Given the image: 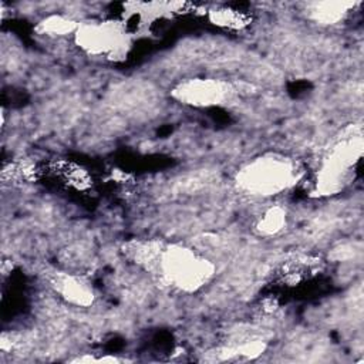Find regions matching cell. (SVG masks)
I'll use <instances>...</instances> for the list:
<instances>
[{
	"instance_id": "6da1fadb",
	"label": "cell",
	"mask_w": 364,
	"mask_h": 364,
	"mask_svg": "<svg viewBox=\"0 0 364 364\" xmlns=\"http://www.w3.org/2000/svg\"><path fill=\"white\" fill-rule=\"evenodd\" d=\"M125 255L164 284L182 293H196L213 279L216 272L212 260L179 243L155 239L132 240L127 245Z\"/></svg>"
},
{
	"instance_id": "7a4b0ae2",
	"label": "cell",
	"mask_w": 364,
	"mask_h": 364,
	"mask_svg": "<svg viewBox=\"0 0 364 364\" xmlns=\"http://www.w3.org/2000/svg\"><path fill=\"white\" fill-rule=\"evenodd\" d=\"M301 176V166L294 158L279 152H266L239 168L235 185L247 196L273 198L296 186Z\"/></svg>"
},
{
	"instance_id": "3957f363",
	"label": "cell",
	"mask_w": 364,
	"mask_h": 364,
	"mask_svg": "<svg viewBox=\"0 0 364 364\" xmlns=\"http://www.w3.org/2000/svg\"><path fill=\"white\" fill-rule=\"evenodd\" d=\"M360 125H350L320 159L314 178V192L321 196L341 192L351 181L355 165L363 155Z\"/></svg>"
},
{
	"instance_id": "277c9868",
	"label": "cell",
	"mask_w": 364,
	"mask_h": 364,
	"mask_svg": "<svg viewBox=\"0 0 364 364\" xmlns=\"http://www.w3.org/2000/svg\"><path fill=\"white\" fill-rule=\"evenodd\" d=\"M74 41L85 54L117 61L128 55L132 34L119 20H90L78 24Z\"/></svg>"
},
{
	"instance_id": "5b68a950",
	"label": "cell",
	"mask_w": 364,
	"mask_h": 364,
	"mask_svg": "<svg viewBox=\"0 0 364 364\" xmlns=\"http://www.w3.org/2000/svg\"><path fill=\"white\" fill-rule=\"evenodd\" d=\"M235 92L236 90L229 81L200 77L182 80L171 90V97L188 107L209 108L229 102Z\"/></svg>"
},
{
	"instance_id": "8992f818",
	"label": "cell",
	"mask_w": 364,
	"mask_h": 364,
	"mask_svg": "<svg viewBox=\"0 0 364 364\" xmlns=\"http://www.w3.org/2000/svg\"><path fill=\"white\" fill-rule=\"evenodd\" d=\"M50 287L67 303L77 307H88L95 300L92 286L81 276L54 270L47 276Z\"/></svg>"
},
{
	"instance_id": "52a82bcc",
	"label": "cell",
	"mask_w": 364,
	"mask_h": 364,
	"mask_svg": "<svg viewBox=\"0 0 364 364\" xmlns=\"http://www.w3.org/2000/svg\"><path fill=\"white\" fill-rule=\"evenodd\" d=\"M357 4L355 1L346 0L311 1L306 6V16L318 26H334L343 21Z\"/></svg>"
},
{
	"instance_id": "ba28073f",
	"label": "cell",
	"mask_w": 364,
	"mask_h": 364,
	"mask_svg": "<svg viewBox=\"0 0 364 364\" xmlns=\"http://www.w3.org/2000/svg\"><path fill=\"white\" fill-rule=\"evenodd\" d=\"M266 347V341L260 337L242 338L216 350V357L219 360H252L263 354Z\"/></svg>"
},
{
	"instance_id": "9c48e42d",
	"label": "cell",
	"mask_w": 364,
	"mask_h": 364,
	"mask_svg": "<svg viewBox=\"0 0 364 364\" xmlns=\"http://www.w3.org/2000/svg\"><path fill=\"white\" fill-rule=\"evenodd\" d=\"M287 222H289L287 209L282 205H270L256 219L255 230L257 235L263 237L276 236L286 229Z\"/></svg>"
},
{
	"instance_id": "30bf717a",
	"label": "cell",
	"mask_w": 364,
	"mask_h": 364,
	"mask_svg": "<svg viewBox=\"0 0 364 364\" xmlns=\"http://www.w3.org/2000/svg\"><path fill=\"white\" fill-rule=\"evenodd\" d=\"M208 18L215 26L229 30H240L250 24V14L247 11L229 6L212 7L208 11Z\"/></svg>"
},
{
	"instance_id": "8fae6325",
	"label": "cell",
	"mask_w": 364,
	"mask_h": 364,
	"mask_svg": "<svg viewBox=\"0 0 364 364\" xmlns=\"http://www.w3.org/2000/svg\"><path fill=\"white\" fill-rule=\"evenodd\" d=\"M78 24H80L78 21L67 16L50 14L37 23L36 31L46 37H65L70 34L74 37L78 28Z\"/></svg>"
}]
</instances>
